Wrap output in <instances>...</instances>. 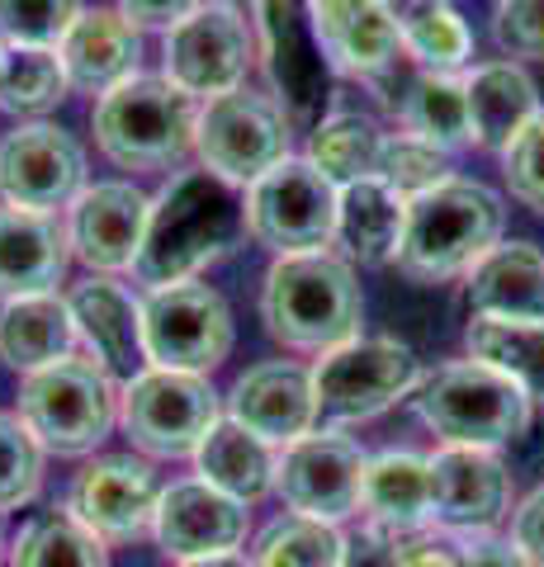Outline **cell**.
<instances>
[{"label": "cell", "instance_id": "6da1fadb", "mask_svg": "<svg viewBox=\"0 0 544 567\" xmlns=\"http://www.w3.org/2000/svg\"><path fill=\"white\" fill-rule=\"evenodd\" d=\"M247 237V194L227 185L214 171H181L171 185L152 199L143 256H137L133 275L147 289H166V284L195 279L204 265L237 251Z\"/></svg>", "mask_w": 544, "mask_h": 567}, {"label": "cell", "instance_id": "7a4b0ae2", "mask_svg": "<svg viewBox=\"0 0 544 567\" xmlns=\"http://www.w3.org/2000/svg\"><path fill=\"white\" fill-rule=\"evenodd\" d=\"M260 317L279 346L327 354L360 336L365 293L346 256H275L266 270V289H260Z\"/></svg>", "mask_w": 544, "mask_h": 567}, {"label": "cell", "instance_id": "3957f363", "mask_svg": "<svg viewBox=\"0 0 544 567\" xmlns=\"http://www.w3.org/2000/svg\"><path fill=\"white\" fill-rule=\"evenodd\" d=\"M506 208L479 181H445L441 189L408 204V233L398 246V270L417 284H445L469 275L502 241Z\"/></svg>", "mask_w": 544, "mask_h": 567}, {"label": "cell", "instance_id": "277c9868", "mask_svg": "<svg viewBox=\"0 0 544 567\" xmlns=\"http://www.w3.org/2000/svg\"><path fill=\"white\" fill-rule=\"evenodd\" d=\"M412 406L427 431H435L445 445L464 450H502L516 445L531 431V398L506 374H497L483 360H454L431 374H421Z\"/></svg>", "mask_w": 544, "mask_h": 567}, {"label": "cell", "instance_id": "5b68a950", "mask_svg": "<svg viewBox=\"0 0 544 567\" xmlns=\"http://www.w3.org/2000/svg\"><path fill=\"white\" fill-rule=\"evenodd\" d=\"M95 142L124 171H171L195 152L199 104L166 76H129L95 104Z\"/></svg>", "mask_w": 544, "mask_h": 567}, {"label": "cell", "instance_id": "8992f818", "mask_svg": "<svg viewBox=\"0 0 544 567\" xmlns=\"http://www.w3.org/2000/svg\"><path fill=\"white\" fill-rule=\"evenodd\" d=\"M20 421L43 445V454H58V458L95 454L119 421L114 379L95 360L66 354V360L39 369V374H24Z\"/></svg>", "mask_w": 544, "mask_h": 567}, {"label": "cell", "instance_id": "52a82bcc", "mask_svg": "<svg viewBox=\"0 0 544 567\" xmlns=\"http://www.w3.org/2000/svg\"><path fill=\"white\" fill-rule=\"evenodd\" d=\"M417 383V354L393 336H356L312 364V398H318V421L327 425L374 421L402 398H412Z\"/></svg>", "mask_w": 544, "mask_h": 567}, {"label": "cell", "instance_id": "ba28073f", "mask_svg": "<svg viewBox=\"0 0 544 567\" xmlns=\"http://www.w3.org/2000/svg\"><path fill=\"white\" fill-rule=\"evenodd\" d=\"M218 421L223 406L204 374L147 364L119 393V425L152 458H195Z\"/></svg>", "mask_w": 544, "mask_h": 567}, {"label": "cell", "instance_id": "9c48e42d", "mask_svg": "<svg viewBox=\"0 0 544 567\" xmlns=\"http://www.w3.org/2000/svg\"><path fill=\"white\" fill-rule=\"evenodd\" d=\"M237 327L233 308L218 289L199 279L147 289L143 298V350L156 369H181V374H214L233 354Z\"/></svg>", "mask_w": 544, "mask_h": 567}, {"label": "cell", "instance_id": "30bf717a", "mask_svg": "<svg viewBox=\"0 0 544 567\" xmlns=\"http://www.w3.org/2000/svg\"><path fill=\"white\" fill-rule=\"evenodd\" d=\"M252 10L275 104L294 128L312 133L331 104V71H337L312 24V0H256Z\"/></svg>", "mask_w": 544, "mask_h": 567}, {"label": "cell", "instance_id": "8fae6325", "mask_svg": "<svg viewBox=\"0 0 544 567\" xmlns=\"http://www.w3.org/2000/svg\"><path fill=\"white\" fill-rule=\"evenodd\" d=\"M337 208L341 189L308 156H289L247 189V237L275 256L327 251L337 241Z\"/></svg>", "mask_w": 544, "mask_h": 567}, {"label": "cell", "instance_id": "7c38bea8", "mask_svg": "<svg viewBox=\"0 0 544 567\" xmlns=\"http://www.w3.org/2000/svg\"><path fill=\"white\" fill-rule=\"evenodd\" d=\"M289 133L294 123L275 104V95L233 91L199 110L195 152L199 166L223 175L227 185L252 189L260 175H270L279 162H289Z\"/></svg>", "mask_w": 544, "mask_h": 567}, {"label": "cell", "instance_id": "4fadbf2b", "mask_svg": "<svg viewBox=\"0 0 544 567\" xmlns=\"http://www.w3.org/2000/svg\"><path fill=\"white\" fill-rule=\"evenodd\" d=\"M256 62V39L242 10L233 6H199L185 24L166 33V81H175L195 100H218L242 91L247 66Z\"/></svg>", "mask_w": 544, "mask_h": 567}, {"label": "cell", "instance_id": "5bb4252c", "mask_svg": "<svg viewBox=\"0 0 544 567\" xmlns=\"http://www.w3.org/2000/svg\"><path fill=\"white\" fill-rule=\"evenodd\" d=\"M365 454L356 440L341 431H312L279 454L275 492L294 516H312L327 525H341L360 511V483H365Z\"/></svg>", "mask_w": 544, "mask_h": 567}, {"label": "cell", "instance_id": "9a60e30c", "mask_svg": "<svg viewBox=\"0 0 544 567\" xmlns=\"http://www.w3.org/2000/svg\"><path fill=\"white\" fill-rule=\"evenodd\" d=\"M85 189V152L58 123H20L0 137V199L10 208L58 213Z\"/></svg>", "mask_w": 544, "mask_h": 567}, {"label": "cell", "instance_id": "2e32d148", "mask_svg": "<svg viewBox=\"0 0 544 567\" xmlns=\"http://www.w3.org/2000/svg\"><path fill=\"white\" fill-rule=\"evenodd\" d=\"M512 516V473L497 450L441 445L431 454V525L460 539L493 535Z\"/></svg>", "mask_w": 544, "mask_h": 567}, {"label": "cell", "instance_id": "e0dca14e", "mask_svg": "<svg viewBox=\"0 0 544 567\" xmlns=\"http://www.w3.org/2000/svg\"><path fill=\"white\" fill-rule=\"evenodd\" d=\"M162 492L166 487L156 483L152 464H143L133 454H104L72 477L66 511L104 544H129L152 529Z\"/></svg>", "mask_w": 544, "mask_h": 567}, {"label": "cell", "instance_id": "ac0fdd59", "mask_svg": "<svg viewBox=\"0 0 544 567\" xmlns=\"http://www.w3.org/2000/svg\"><path fill=\"white\" fill-rule=\"evenodd\" d=\"M66 237H72V256L91 265L100 275L133 270L143 256L152 199L129 181H100L76 194V204L66 208Z\"/></svg>", "mask_w": 544, "mask_h": 567}, {"label": "cell", "instance_id": "d6986e66", "mask_svg": "<svg viewBox=\"0 0 544 567\" xmlns=\"http://www.w3.org/2000/svg\"><path fill=\"white\" fill-rule=\"evenodd\" d=\"M247 529H252L247 506L233 502V496L218 487H208L204 477L171 483L162 492V506H156V520H152L156 544H162V554L175 563L237 554Z\"/></svg>", "mask_w": 544, "mask_h": 567}, {"label": "cell", "instance_id": "ffe728a7", "mask_svg": "<svg viewBox=\"0 0 544 567\" xmlns=\"http://www.w3.org/2000/svg\"><path fill=\"white\" fill-rule=\"evenodd\" d=\"M227 416L247 425L275 450H289L294 440L318 431V398H312V369H298L285 360L247 369L233 393H227Z\"/></svg>", "mask_w": 544, "mask_h": 567}, {"label": "cell", "instance_id": "44dd1931", "mask_svg": "<svg viewBox=\"0 0 544 567\" xmlns=\"http://www.w3.org/2000/svg\"><path fill=\"white\" fill-rule=\"evenodd\" d=\"M66 308L76 317V336L91 350V360L114 383H133L147 369L143 350V303L114 279H85L66 293Z\"/></svg>", "mask_w": 544, "mask_h": 567}, {"label": "cell", "instance_id": "7402d4cb", "mask_svg": "<svg viewBox=\"0 0 544 567\" xmlns=\"http://www.w3.org/2000/svg\"><path fill=\"white\" fill-rule=\"evenodd\" d=\"M72 265V237L58 213L0 204V303L58 293Z\"/></svg>", "mask_w": 544, "mask_h": 567}, {"label": "cell", "instance_id": "603a6c76", "mask_svg": "<svg viewBox=\"0 0 544 567\" xmlns=\"http://www.w3.org/2000/svg\"><path fill=\"white\" fill-rule=\"evenodd\" d=\"M312 24L331 66L350 76H379L402 52V29L383 0H312Z\"/></svg>", "mask_w": 544, "mask_h": 567}, {"label": "cell", "instance_id": "cb8c5ba5", "mask_svg": "<svg viewBox=\"0 0 544 567\" xmlns=\"http://www.w3.org/2000/svg\"><path fill=\"white\" fill-rule=\"evenodd\" d=\"M58 58L66 66L72 91L110 95L114 85H124L129 76H137L143 39H137V29L119 10H81L76 24L66 29Z\"/></svg>", "mask_w": 544, "mask_h": 567}, {"label": "cell", "instance_id": "d4e9b609", "mask_svg": "<svg viewBox=\"0 0 544 567\" xmlns=\"http://www.w3.org/2000/svg\"><path fill=\"white\" fill-rule=\"evenodd\" d=\"M473 317H516L544 322V251L535 241H497L469 270Z\"/></svg>", "mask_w": 544, "mask_h": 567}, {"label": "cell", "instance_id": "484cf974", "mask_svg": "<svg viewBox=\"0 0 544 567\" xmlns=\"http://www.w3.org/2000/svg\"><path fill=\"white\" fill-rule=\"evenodd\" d=\"M360 511L389 535H417L431 525V458L417 450H383L365 464Z\"/></svg>", "mask_w": 544, "mask_h": 567}, {"label": "cell", "instance_id": "4316f807", "mask_svg": "<svg viewBox=\"0 0 544 567\" xmlns=\"http://www.w3.org/2000/svg\"><path fill=\"white\" fill-rule=\"evenodd\" d=\"M469 133L487 152H506L512 137L540 114V91L521 62H487L464 81Z\"/></svg>", "mask_w": 544, "mask_h": 567}, {"label": "cell", "instance_id": "83f0119b", "mask_svg": "<svg viewBox=\"0 0 544 567\" xmlns=\"http://www.w3.org/2000/svg\"><path fill=\"white\" fill-rule=\"evenodd\" d=\"M76 341V317L58 293L0 303V360L20 374H39V369L66 360Z\"/></svg>", "mask_w": 544, "mask_h": 567}, {"label": "cell", "instance_id": "f1b7e54d", "mask_svg": "<svg viewBox=\"0 0 544 567\" xmlns=\"http://www.w3.org/2000/svg\"><path fill=\"white\" fill-rule=\"evenodd\" d=\"M402 233H408V199H398L379 175L341 189L337 241L350 265H393Z\"/></svg>", "mask_w": 544, "mask_h": 567}, {"label": "cell", "instance_id": "f546056e", "mask_svg": "<svg viewBox=\"0 0 544 567\" xmlns=\"http://www.w3.org/2000/svg\"><path fill=\"white\" fill-rule=\"evenodd\" d=\"M195 468L208 487L227 492L233 502L252 506L266 492H275V473H279V454L275 445H266L260 435H252L247 425H237L233 416H223L208 440L195 454Z\"/></svg>", "mask_w": 544, "mask_h": 567}, {"label": "cell", "instance_id": "4dcf8cb0", "mask_svg": "<svg viewBox=\"0 0 544 567\" xmlns=\"http://www.w3.org/2000/svg\"><path fill=\"white\" fill-rule=\"evenodd\" d=\"M469 354L493 364L531 402H544V322H516V317H469Z\"/></svg>", "mask_w": 544, "mask_h": 567}, {"label": "cell", "instance_id": "1f68e13d", "mask_svg": "<svg viewBox=\"0 0 544 567\" xmlns=\"http://www.w3.org/2000/svg\"><path fill=\"white\" fill-rule=\"evenodd\" d=\"M379 156H383V133H379V123L365 114H327L318 128L308 133V162L337 189L374 181Z\"/></svg>", "mask_w": 544, "mask_h": 567}, {"label": "cell", "instance_id": "d6a6232c", "mask_svg": "<svg viewBox=\"0 0 544 567\" xmlns=\"http://www.w3.org/2000/svg\"><path fill=\"white\" fill-rule=\"evenodd\" d=\"M402 123L408 137H421L441 152H460L473 142L469 133V95L460 76H441V71H421L412 81L408 100H402Z\"/></svg>", "mask_w": 544, "mask_h": 567}, {"label": "cell", "instance_id": "836d02e7", "mask_svg": "<svg viewBox=\"0 0 544 567\" xmlns=\"http://www.w3.org/2000/svg\"><path fill=\"white\" fill-rule=\"evenodd\" d=\"M10 567H110V548L72 511H43L20 529Z\"/></svg>", "mask_w": 544, "mask_h": 567}, {"label": "cell", "instance_id": "e575fe53", "mask_svg": "<svg viewBox=\"0 0 544 567\" xmlns=\"http://www.w3.org/2000/svg\"><path fill=\"white\" fill-rule=\"evenodd\" d=\"M256 567H341L346 563V535L327 520L312 516H279L260 529L252 548Z\"/></svg>", "mask_w": 544, "mask_h": 567}, {"label": "cell", "instance_id": "d590c367", "mask_svg": "<svg viewBox=\"0 0 544 567\" xmlns=\"http://www.w3.org/2000/svg\"><path fill=\"white\" fill-rule=\"evenodd\" d=\"M72 81L58 58V48H6L0 58V110L6 114H48L66 100Z\"/></svg>", "mask_w": 544, "mask_h": 567}, {"label": "cell", "instance_id": "8d00e7d4", "mask_svg": "<svg viewBox=\"0 0 544 567\" xmlns=\"http://www.w3.org/2000/svg\"><path fill=\"white\" fill-rule=\"evenodd\" d=\"M379 181L389 185L398 199H421V194L441 189L445 181H454V166H450V152L431 147L421 137H383V156H379Z\"/></svg>", "mask_w": 544, "mask_h": 567}, {"label": "cell", "instance_id": "74e56055", "mask_svg": "<svg viewBox=\"0 0 544 567\" xmlns=\"http://www.w3.org/2000/svg\"><path fill=\"white\" fill-rule=\"evenodd\" d=\"M43 487V445L29 435L20 412H0V516L29 506Z\"/></svg>", "mask_w": 544, "mask_h": 567}, {"label": "cell", "instance_id": "f35d334b", "mask_svg": "<svg viewBox=\"0 0 544 567\" xmlns=\"http://www.w3.org/2000/svg\"><path fill=\"white\" fill-rule=\"evenodd\" d=\"M402 52H412L427 71L454 76V71L469 62V52H473V33L460 20V10L445 6V10H435V14H427V20L402 29Z\"/></svg>", "mask_w": 544, "mask_h": 567}, {"label": "cell", "instance_id": "ab89813d", "mask_svg": "<svg viewBox=\"0 0 544 567\" xmlns=\"http://www.w3.org/2000/svg\"><path fill=\"white\" fill-rule=\"evenodd\" d=\"M81 0H0V39L14 48H62Z\"/></svg>", "mask_w": 544, "mask_h": 567}, {"label": "cell", "instance_id": "60d3db41", "mask_svg": "<svg viewBox=\"0 0 544 567\" xmlns=\"http://www.w3.org/2000/svg\"><path fill=\"white\" fill-rule=\"evenodd\" d=\"M502 175H506L512 199H521L525 208H535L544 218V110L502 152Z\"/></svg>", "mask_w": 544, "mask_h": 567}, {"label": "cell", "instance_id": "b9f144b4", "mask_svg": "<svg viewBox=\"0 0 544 567\" xmlns=\"http://www.w3.org/2000/svg\"><path fill=\"white\" fill-rule=\"evenodd\" d=\"M493 33L502 52L525 62H544V0H497Z\"/></svg>", "mask_w": 544, "mask_h": 567}, {"label": "cell", "instance_id": "7bdbcfd3", "mask_svg": "<svg viewBox=\"0 0 544 567\" xmlns=\"http://www.w3.org/2000/svg\"><path fill=\"white\" fill-rule=\"evenodd\" d=\"M204 0H119V14L133 24V29H175L195 14Z\"/></svg>", "mask_w": 544, "mask_h": 567}, {"label": "cell", "instance_id": "ee69618b", "mask_svg": "<svg viewBox=\"0 0 544 567\" xmlns=\"http://www.w3.org/2000/svg\"><path fill=\"white\" fill-rule=\"evenodd\" d=\"M512 544L531 558V567H544V483L512 511Z\"/></svg>", "mask_w": 544, "mask_h": 567}, {"label": "cell", "instance_id": "f6af8a7d", "mask_svg": "<svg viewBox=\"0 0 544 567\" xmlns=\"http://www.w3.org/2000/svg\"><path fill=\"white\" fill-rule=\"evenodd\" d=\"M398 544L402 535H389V529H360L356 539H346V563L341 567H398Z\"/></svg>", "mask_w": 544, "mask_h": 567}, {"label": "cell", "instance_id": "bcb514c9", "mask_svg": "<svg viewBox=\"0 0 544 567\" xmlns=\"http://www.w3.org/2000/svg\"><path fill=\"white\" fill-rule=\"evenodd\" d=\"M460 563L464 567H531V558H525L512 539H497V535L464 539L460 544Z\"/></svg>", "mask_w": 544, "mask_h": 567}, {"label": "cell", "instance_id": "7dc6e473", "mask_svg": "<svg viewBox=\"0 0 544 567\" xmlns=\"http://www.w3.org/2000/svg\"><path fill=\"white\" fill-rule=\"evenodd\" d=\"M398 567H464V563H460V548L435 544V539H417V535H402Z\"/></svg>", "mask_w": 544, "mask_h": 567}, {"label": "cell", "instance_id": "c3c4849f", "mask_svg": "<svg viewBox=\"0 0 544 567\" xmlns=\"http://www.w3.org/2000/svg\"><path fill=\"white\" fill-rule=\"evenodd\" d=\"M383 6H389V14L398 20V29H408V24H417V20H427V14L445 10L450 0H383Z\"/></svg>", "mask_w": 544, "mask_h": 567}, {"label": "cell", "instance_id": "681fc988", "mask_svg": "<svg viewBox=\"0 0 544 567\" xmlns=\"http://www.w3.org/2000/svg\"><path fill=\"white\" fill-rule=\"evenodd\" d=\"M181 567H256L247 554H214V558H189Z\"/></svg>", "mask_w": 544, "mask_h": 567}, {"label": "cell", "instance_id": "f907efd6", "mask_svg": "<svg viewBox=\"0 0 544 567\" xmlns=\"http://www.w3.org/2000/svg\"><path fill=\"white\" fill-rule=\"evenodd\" d=\"M218 6H233L237 10V6H256V0H218Z\"/></svg>", "mask_w": 544, "mask_h": 567}, {"label": "cell", "instance_id": "816d5d0a", "mask_svg": "<svg viewBox=\"0 0 544 567\" xmlns=\"http://www.w3.org/2000/svg\"><path fill=\"white\" fill-rule=\"evenodd\" d=\"M0 558H6V520H0Z\"/></svg>", "mask_w": 544, "mask_h": 567}, {"label": "cell", "instance_id": "f5cc1de1", "mask_svg": "<svg viewBox=\"0 0 544 567\" xmlns=\"http://www.w3.org/2000/svg\"><path fill=\"white\" fill-rule=\"evenodd\" d=\"M6 48H10V43H6V39H0V58H6Z\"/></svg>", "mask_w": 544, "mask_h": 567}]
</instances>
